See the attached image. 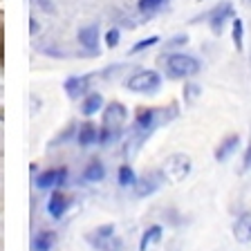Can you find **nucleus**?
Returning <instances> with one entry per match:
<instances>
[{"label":"nucleus","mask_w":251,"mask_h":251,"mask_svg":"<svg viewBox=\"0 0 251 251\" xmlns=\"http://www.w3.org/2000/svg\"><path fill=\"white\" fill-rule=\"evenodd\" d=\"M168 119L166 117V110H155V108H144L137 112L135 117V126H132V132H130V141H128V146L132 144V148L128 151V155H135L137 148L144 144V139L151 137V132L157 128L159 121Z\"/></svg>","instance_id":"f257e3e1"},{"label":"nucleus","mask_w":251,"mask_h":251,"mask_svg":"<svg viewBox=\"0 0 251 251\" xmlns=\"http://www.w3.org/2000/svg\"><path fill=\"white\" fill-rule=\"evenodd\" d=\"M126 119H128V110H126L124 103H119V101L108 103V108L103 112V128H101V135H99V144L105 146L110 141L119 139Z\"/></svg>","instance_id":"f03ea898"},{"label":"nucleus","mask_w":251,"mask_h":251,"mask_svg":"<svg viewBox=\"0 0 251 251\" xmlns=\"http://www.w3.org/2000/svg\"><path fill=\"white\" fill-rule=\"evenodd\" d=\"M200 61L195 56L188 54H171L166 58V72L171 78H184V76H193L200 72Z\"/></svg>","instance_id":"7ed1b4c3"},{"label":"nucleus","mask_w":251,"mask_h":251,"mask_svg":"<svg viewBox=\"0 0 251 251\" xmlns=\"http://www.w3.org/2000/svg\"><path fill=\"white\" fill-rule=\"evenodd\" d=\"M128 90L132 92H144V94H151V92H157L159 85H162V76L155 72V70H139L135 72L128 81H126Z\"/></svg>","instance_id":"20e7f679"},{"label":"nucleus","mask_w":251,"mask_h":251,"mask_svg":"<svg viewBox=\"0 0 251 251\" xmlns=\"http://www.w3.org/2000/svg\"><path fill=\"white\" fill-rule=\"evenodd\" d=\"M162 171L171 182H182V179L188 177V173H191V157L184 155V152L168 155L164 166H162Z\"/></svg>","instance_id":"39448f33"},{"label":"nucleus","mask_w":251,"mask_h":251,"mask_svg":"<svg viewBox=\"0 0 251 251\" xmlns=\"http://www.w3.org/2000/svg\"><path fill=\"white\" fill-rule=\"evenodd\" d=\"M88 242L99 251H119L121 240L115 238V225H101L88 235Z\"/></svg>","instance_id":"423d86ee"},{"label":"nucleus","mask_w":251,"mask_h":251,"mask_svg":"<svg viewBox=\"0 0 251 251\" xmlns=\"http://www.w3.org/2000/svg\"><path fill=\"white\" fill-rule=\"evenodd\" d=\"M164 171H152V173H146L141 179H137L135 184V195L137 198H146V195L155 193L157 188L164 184Z\"/></svg>","instance_id":"0eeeda50"},{"label":"nucleus","mask_w":251,"mask_h":251,"mask_svg":"<svg viewBox=\"0 0 251 251\" xmlns=\"http://www.w3.org/2000/svg\"><path fill=\"white\" fill-rule=\"evenodd\" d=\"M68 182V168L61 166V168H50V171L41 173L36 177V186L41 191L45 188H52V186H63V184Z\"/></svg>","instance_id":"6e6552de"},{"label":"nucleus","mask_w":251,"mask_h":251,"mask_svg":"<svg viewBox=\"0 0 251 251\" xmlns=\"http://www.w3.org/2000/svg\"><path fill=\"white\" fill-rule=\"evenodd\" d=\"M229 18H233V7H231V2H222V5H218V7H215V9L209 14L211 31H213V34H222Z\"/></svg>","instance_id":"1a4fd4ad"},{"label":"nucleus","mask_w":251,"mask_h":251,"mask_svg":"<svg viewBox=\"0 0 251 251\" xmlns=\"http://www.w3.org/2000/svg\"><path fill=\"white\" fill-rule=\"evenodd\" d=\"M92 76L94 74H85V76H70L65 81V92H68L70 99H78V97H83V94H90V83H92Z\"/></svg>","instance_id":"9d476101"},{"label":"nucleus","mask_w":251,"mask_h":251,"mask_svg":"<svg viewBox=\"0 0 251 251\" xmlns=\"http://www.w3.org/2000/svg\"><path fill=\"white\" fill-rule=\"evenodd\" d=\"M233 238L242 245L251 242V211H245V213L238 215L233 225Z\"/></svg>","instance_id":"9b49d317"},{"label":"nucleus","mask_w":251,"mask_h":251,"mask_svg":"<svg viewBox=\"0 0 251 251\" xmlns=\"http://www.w3.org/2000/svg\"><path fill=\"white\" fill-rule=\"evenodd\" d=\"M78 43L88 50V52L99 54V25H88L78 31Z\"/></svg>","instance_id":"f8f14e48"},{"label":"nucleus","mask_w":251,"mask_h":251,"mask_svg":"<svg viewBox=\"0 0 251 251\" xmlns=\"http://www.w3.org/2000/svg\"><path fill=\"white\" fill-rule=\"evenodd\" d=\"M68 206H70V200L65 198L61 191L52 193V198L47 202V211H50V215H52L54 220H61L63 215H65V211H68Z\"/></svg>","instance_id":"ddd939ff"},{"label":"nucleus","mask_w":251,"mask_h":251,"mask_svg":"<svg viewBox=\"0 0 251 251\" xmlns=\"http://www.w3.org/2000/svg\"><path fill=\"white\" fill-rule=\"evenodd\" d=\"M99 135H101V130L97 128L94 124H90V121H85L81 128H78V132H76V141H78V146H92L94 141H99Z\"/></svg>","instance_id":"4468645a"},{"label":"nucleus","mask_w":251,"mask_h":251,"mask_svg":"<svg viewBox=\"0 0 251 251\" xmlns=\"http://www.w3.org/2000/svg\"><path fill=\"white\" fill-rule=\"evenodd\" d=\"M238 144H240V137H238V135L226 137V139L222 141L218 148H215V159H218V162H225V159H229V157L233 155L235 151H238Z\"/></svg>","instance_id":"2eb2a0df"},{"label":"nucleus","mask_w":251,"mask_h":251,"mask_svg":"<svg viewBox=\"0 0 251 251\" xmlns=\"http://www.w3.org/2000/svg\"><path fill=\"white\" fill-rule=\"evenodd\" d=\"M101 108H103V97H101L99 92H90L88 97H85V101L81 103V115L92 117L94 112H99Z\"/></svg>","instance_id":"dca6fc26"},{"label":"nucleus","mask_w":251,"mask_h":251,"mask_svg":"<svg viewBox=\"0 0 251 251\" xmlns=\"http://www.w3.org/2000/svg\"><path fill=\"white\" fill-rule=\"evenodd\" d=\"M162 233L164 229L159 225H152L146 229V233L141 235V242H139V251H148V247L152 245V242H159L162 240Z\"/></svg>","instance_id":"f3484780"},{"label":"nucleus","mask_w":251,"mask_h":251,"mask_svg":"<svg viewBox=\"0 0 251 251\" xmlns=\"http://www.w3.org/2000/svg\"><path fill=\"white\" fill-rule=\"evenodd\" d=\"M105 177V168L99 159H94V162L88 164V168L83 171V179L85 182H101Z\"/></svg>","instance_id":"a211bd4d"},{"label":"nucleus","mask_w":251,"mask_h":251,"mask_svg":"<svg viewBox=\"0 0 251 251\" xmlns=\"http://www.w3.org/2000/svg\"><path fill=\"white\" fill-rule=\"evenodd\" d=\"M56 242V233L54 231H41L36 235V240H34V249L36 251H50Z\"/></svg>","instance_id":"6ab92c4d"},{"label":"nucleus","mask_w":251,"mask_h":251,"mask_svg":"<svg viewBox=\"0 0 251 251\" xmlns=\"http://www.w3.org/2000/svg\"><path fill=\"white\" fill-rule=\"evenodd\" d=\"M117 179H119V186H124V188L135 186V184H137V175H135V171H132L128 164H124V166L119 168V175H117Z\"/></svg>","instance_id":"aec40b11"},{"label":"nucleus","mask_w":251,"mask_h":251,"mask_svg":"<svg viewBox=\"0 0 251 251\" xmlns=\"http://www.w3.org/2000/svg\"><path fill=\"white\" fill-rule=\"evenodd\" d=\"M137 7H139V11L144 16H151V14H155V11L162 9L164 0H139V2H137Z\"/></svg>","instance_id":"412c9836"},{"label":"nucleus","mask_w":251,"mask_h":251,"mask_svg":"<svg viewBox=\"0 0 251 251\" xmlns=\"http://www.w3.org/2000/svg\"><path fill=\"white\" fill-rule=\"evenodd\" d=\"M231 34H233V45H235V50L240 52V50H242V34H245V27H242V21H240V18H233V29H231Z\"/></svg>","instance_id":"4be33fe9"},{"label":"nucleus","mask_w":251,"mask_h":251,"mask_svg":"<svg viewBox=\"0 0 251 251\" xmlns=\"http://www.w3.org/2000/svg\"><path fill=\"white\" fill-rule=\"evenodd\" d=\"M200 94H202V88L198 83H186V88H184V101L191 105V103H195V99H198Z\"/></svg>","instance_id":"5701e85b"},{"label":"nucleus","mask_w":251,"mask_h":251,"mask_svg":"<svg viewBox=\"0 0 251 251\" xmlns=\"http://www.w3.org/2000/svg\"><path fill=\"white\" fill-rule=\"evenodd\" d=\"M157 43H159V36H148V38H144V41L135 43L130 52H132V54H139V52H144V50H148V47L157 45Z\"/></svg>","instance_id":"b1692460"},{"label":"nucleus","mask_w":251,"mask_h":251,"mask_svg":"<svg viewBox=\"0 0 251 251\" xmlns=\"http://www.w3.org/2000/svg\"><path fill=\"white\" fill-rule=\"evenodd\" d=\"M105 45H108L110 50L119 45V29H117V27H112V29L105 34Z\"/></svg>","instance_id":"393cba45"},{"label":"nucleus","mask_w":251,"mask_h":251,"mask_svg":"<svg viewBox=\"0 0 251 251\" xmlns=\"http://www.w3.org/2000/svg\"><path fill=\"white\" fill-rule=\"evenodd\" d=\"M186 43H188V36H186V34H179V36L171 38V41L166 43V47L171 50V47H179V45H186Z\"/></svg>","instance_id":"a878e982"},{"label":"nucleus","mask_w":251,"mask_h":251,"mask_svg":"<svg viewBox=\"0 0 251 251\" xmlns=\"http://www.w3.org/2000/svg\"><path fill=\"white\" fill-rule=\"evenodd\" d=\"M245 168H251V137H249V146L245 152Z\"/></svg>","instance_id":"bb28decb"},{"label":"nucleus","mask_w":251,"mask_h":251,"mask_svg":"<svg viewBox=\"0 0 251 251\" xmlns=\"http://www.w3.org/2000/svg\"><path fill=\"white\" fill-rule=\"evenodd\" d=\"M29 31H31V34H36V31H38V23H36V18H31V21H29Z\"/></svg>","instance_id":"cd10ccee"},{"label":"nucleus","mask_w":251,"mask_h":251,"mask_svg":"<svg viewBox=\"0 0 251 251\" xmlns=\"http://www.w3.org/2000/svg\"><path fill=\"white\" fill-rule=\"evenodd\" d=\"M240 2H242L245 7H251V0H240Z\"/></svg>","instance_id":"c85d7f7f"},{"label":"nucleus","mask_w":251,"mask_h":251,"mask_svg":"<svg viewBox=\"0 0 251 251\" xmlns=\"http://www.w3.org/2000/svg\"><path fill=\"white\" fill-rule=\"evenodd\" d=\"M249 63H251V54H249Z\"/></svg>","instance_id":"c756f323"}]
</instances>
